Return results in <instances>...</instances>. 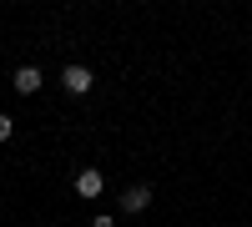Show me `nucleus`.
<instances>
[{
  "label": "nucleus",
  "instance_id": "nucleus-1",
  "mask_svg": "<svg viewBox=\"0 0 252 227\" xmlns=\"http://www.w3.org/2000/svg\"><path fill=\"white\" fill-rule=\"evenodd\" d=\"M61 86H66L71 96H86V91L96 86V76H91L86 66H66V71H61Z\"/></svg>",
  "mask_w": 252,
  "mask_h": 227
},
{
  "label": "nucleus",
  "instance_id": "nucleus-2",
  "mask_svg": "<svg viewBox=\"0 0 252 227\" xmlns=\"http://www.w3.org/2000/svg\"><path fill=\"white\" fill-rule=\"evenodd\" d=\"M146 207H152V187H146V182H141V187H126L121 192V212H146Z\"/></svg>",
  "mask_w": 252,
  "mask_h": 227
},
{
  "label": "nucleus",
  "instance_id": "nucleus-3",
  "mask_svg": "<svg viewBox=\"0 0 252 227\" xmlns=\"http://www.w3.org/2000/svg\"><path fill=\"white\" fill-rule=\"evenodd\" d=\"M40 86H46V76H40V66H20V71H15V91H20V96H35Z\"/></svg>",
  "mask_w": 252,
  "mask_h": 227
},
{
  "label": "nucleus",
  "instance_id": "nucleus-4",
  "mask_svg": "<svg viewBox=\"0 0 252 227\" xmlns=\"http://www.w3.org/2000/svg\"><path fill=\"white\" fill-rule=\"evenodd\" d=\"M76 192H81V197H101V172H96V167H86V172L76 177Z\"/></svg>",
  "mask_w": 252,
  "mask_h": 227
},
{
  "label": "nucleus",
  "instance_id": "nucleus-5",
  "mask_svg": "<svg viewBox=\"0 0 252 227\" xmlns=\"http://www.w3.org/2000/svg\"><path fill=\"white\" fill-rule=\"evenodd\" d=\"M10 136H15V121H10L5 111H0V141H10Z\"/></svg>",
  "mask_w": 252,
  "mask_h": 227
},
{
  "label": "nucleus",
  "instance_id": "nucleus-6",
  "mask_svg": "<svg viewBox=\"0 0 252 227\" xmlns=\"http://www.w3.org/2000/svg\"><path fill=\"white\" fill-rule=\"evenodd\" d=\"M91 227H116V217H111V212H96V217H91Z\"/></svg>",
  "mask_w": 252,
  "mask_h": 227
}]
</instances>
